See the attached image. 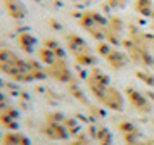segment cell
I'll list each match as a JSON object with an SVG mask.
<instances>
[{
	"mask_svg": "<svg viewBox=\"0 0 154 145\" xmlns=\"http://www.w3.org/2000/svg\"><path fill=\"white\" fill-rule=\"evenodd\" d=\"M0 71L16 81H35L47 76V69H43L35 61H23L14 52L7 48L0 50Z\"/></svg>",
	"mask_w": 154,
	"mask_h": 145,
	"instance_id": "obj_1",
	"label": "cell"
},
{
	"mask_svg": "<svg viewBox=\"0 0 154 145\" xmlns=\"http://www.w3.org/2000/svg\"><path fill=\"white\" fill-rule=\"evenodd\" d=\"M87 86L92 95L109 110L121 112L125 109V97L119 93V90H116L111 85V80L104 71L95 68L92 69L87 76Z\"/></svg>",
	"mask_w": 154,
	"mask_h": 145,
	"instance_id": "obj_2",
	"label": "cell"
},
{
	"mask_svg": "<svg viewBox=\"0 0 154 145\" xmlns=\"http://www.w3.org/2000/svg\"><path fill=\"white\" fill-rule=\"evenodd\" d=\"M80 26L88 35H92L95 40L106 41L107 31H109V19L97 11H85L80 17Z\"/></svg>",
	"mask_w": 154,
	"mask_h": 145,
	"instance_id": "obj_3",
	"label": "cell"
},
{
	"mask_svg": "<svg viewBox=\"0 0 154 145\" xmlns=\"http://www.w3.org/2000/svg\"><path fill=\"white\" fill-rule=\"evenodd\" d=\"M66 43H68V50L71 52V55L75 57V61L80 66H94L97 62V55L94 54L90 45L80 35L69 33L66 36Z\"/></svg>",
	"mask_w": 154,
	"mask_h": 145,
	"instance_id": "obj_4",
	"label": "cell"
},
{
	"mask_svg": "<svg viewBox=\"0 0 154 145\" xmlns=\"http://www.w3.org/2000/svg\"><path fill=\"white\" fill-rule=\"evenodd\" d=\"M97 52L102 55L106 61H107V64H109L112 69H116V71L123 69L126 64H128V61H130V59H128V55H126V52L116 48L114 45L107 43V41H100V43H99Z\"/></svg>",
	"mask_w": 154,
	"mask_h": 145,
	"instance_id": "obj_5",
	"label": "cell"
},
{
	"mask_svg": "<svg viewBox=\"0 0 154 145\" xmlns=\"http://www.w3.org/2000/svg\"><path fill=\"white\" fill-rule=\"evenodd\" d=\"M125 97H126V102L130 104L139 114H149V112H152V104L149 102V98L142 92L128 86L125 90Z\"/></svg>",
	"mask_w": 154,
	"mask_h": 145,
	"instance_id": "obj_6",
	"label": "cell"
},
{
	"mask_svg": "<svg viewBox=\"0 0 154 145\" xmlns=\"http://www.w3.org/2000/svg\"><path fill=\"white\" fill-rule=\"evenodd\" d=\"M47 74L54 76L56 80H59V81H63V83L71 81V71H69V66H68L66 59H59L52 66H49L47 68Z\"/></svg>",
	"mask_w": 154,
	"mask_h": 145,
	"instance_id": "obj_7",
	"label": "cell"
},
{
	"mask_svg": "<svg viewBox=\"0 0 154 145\" xmlns=\"http://www.w3.org/2000/svg\"><path fill=\"white\" fill-rule=\"evenodd\" d=\"M0 123L4 124L7 130L11 131H17L19 128V112L14 107H5L4 110H0Z\"/></svg>",
	"mask_w": 154,
	"mask_h": 145,
	"instance_id": "obj_8",
	"label": "cell"
},
{
	"mask_svg": "<svg viewBox=\"0 0 154 145\" xmlns=\"http://www.w3.org/2000/svg\"><path fill=\"white\" fill-rule=\"evenodd\" d=\"M119 131H121V135H123L125 143H133V142H137V140H142V138H140L139 128L133 123H130V121H121V123H119Z\"/></svg>",
	"mask_w": 154,
	"mask_h": 145,
	"instance_id": "obj_9",
	"label": "cell"
},
{
	"mask_svg": "<svg viewBox=\"0 0 154 145\" xmlns=\"http://www.w3.org/2000/svg\"><path fill=\"white\" fill-rule=\"evenodd\" d=\"M2 145H31V142L19 131H9L7 135L2 137Z\"/></svg>",
	"mask_w": 154,
	"mask_h": 145,
	"instance_id": "obj_10",
	"label": "cell"
},
{
	"mask_svg": "<svg viewBox=\"0 0 154 145\" xmlns=\"http://www.w3.org/2000/svg\"><path fill=\"white\" fill-rule=\"evenodd\" d=\"M5 5H7L9 14L14 17V19H23L26 16V9H24V4L21 0H4Z\"/></svg>",
	"mask_w": 154,
	"mask_h": 145,
	"instance_id": "obj_11",
	"label": "cell"
},
{
	"mask_svg": "<svg viewBox=\"0 0 154 145\" xmlns=\"http://www.w3.org/2000/svg\"><path fill=\"white\" fill-rule=\"evenodd\" d=\"M135 11L144 17L154 19V2L152 0H135Z\"/></svg>",
	"mask_w": 154,
	"mask_h": 145,
	"instance_id": "obj_12",
	"label": "cell"
},
{
	"mask_svg": "<svg viewBox=\"0 0 154 145\" xmlns=\"http://www.w3.org/2000/svg\"><path fill=\"white\" fill-rule=\"evenodd\" d=\"M95 140L99 145H112V135L107 128H97L95 131Z\"/></svg>",
	"mask_w": 154,
	"mask_h": 145,
	"instance_id": "obj_13",
	"label": "cell"
},
{
	"mask_svg": "<svg viewBox=\"0 0 154 145\" xmlns=\"http://www.w3.org/2000/svg\"><path fill=\"white\" fill-rule=\"evenodd\" d=\"M19 43L23 45V48H24L26 52H31V50H33V47H35L36 40L33 38V36H31V35L23 33V35H21V38H19Z\"/></svg>",
	"mask_w": 154,
	"mask_h": 145,
	"instance_id": "obj_14",
	"label": "cell"
},
{
	"mask_svg": "<svg viewBox=\"0 0 154 145\" xmlns=\"http://www.w3.org/2000/svg\"><path fill=\"white\" fill-rule=\"evenodd\" d=\"M5 107H9V98L0 92V110H4Z\"/></svg>",
	"mask_w": 154,
	"mask_h": 145,
	"instance_id": "obj_15",
	"label": "cell"
},
{
	"mask_svg": "<svg viewBox=\"0 0 154 145\" xmlns=\"http://www.w3.org/2000/svg\"><path fill=\"white\" fill-rule=\"evenodd\" d=\"M151 41H152V45H154V33H152V36H151Z\"/></svg>",
	"mask_w": 154,
	"mask_h": 145,
	"instance_id": "obj_16",
	"label": "cell"
}]
</instances>
